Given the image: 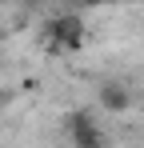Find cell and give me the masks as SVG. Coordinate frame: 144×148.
Instances as JSON below:
<instances>
[{
  "instance_id": "cell-1",
  "label": "cell",
  "mask_w": 144,
  "mask_h": 148,
  "mask_svg": "<svg viewBox=\"0 0 144 148\" xmlns=\"http://www.w3.org/2000/svg\"><path fill=\"white\" fill-rule=\"evenodd\" d=\"M84 40V20L80 16H56L48 28V48L52 52H76Z\"/></svg>"
},
{
  "instance_id": "cell-2",
  "label": "cell",
  "mask_w": 144,
  "mask_h": 148,
  "mask_svg": "<svg viewBox=\"0 0 144 148\" xmlns=\"http://www.w3.org/2000/svg\"><path fill=\"white\" fill-rule=\"evenodd\" d=\"M100 104H104L108 112H124V108H128V92H124L120 84H104V88H100Z\"/></svg>"
},
{
  "instance_id": "cell-3",
  "label": "cell",
  "mask_w": 144,
  "mask_h": 148,
  "mask_svg": "<svg viewBox=\"0 0 144 148\" xmlns=\"http://www.w3.org/2000/svg\"><path fill=\"white\" fill-rule=\"evenodd\" d=\"M80 4H104V0H80Z\"/></svg>"
}]
</instances>
